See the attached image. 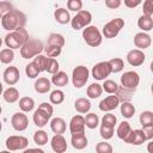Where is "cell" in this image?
<instances>
[{"label": "cell", "instance_id": "1", "mask_svg": "<svg viewBox=\"0 0 153 153\" xmlns=\"http://www.w3.org/2000/svg\"><path fill=\"white\" fill-rule=\"evenodd\" d=\"M26 24V16L19 10H11L10 12L2 14L1 25L7 31H13L19 27H24Z\"/></svg>", "mask_w": 153, "mask_h": 153}, {"label": "cell", "instance_id": "2", "mask_svg": "<svg viewBox=\"0 0 153 153\" xmlns=\"http://www.w3.org/2000/svg\"><path fill=\"white\" fill-rule=\"evenodd\" d=\"M29 32L25 27H19L13 31H10L5 36V44L10 49H19L27 39H29Z\"/></svg>", "mask_w": 153, "mask_h": 153}, {"label": "cell", "instance_id": "3", "mask_svg": "<svg viewBox=\"0 0 153 153\" xmlns=\"http://www.w3.org/2000/svg\"><path fill=\"white\" fill-rule=\"evenodd\" d=\"M53 112H54V108L51 104H49L47 102L41 103L38 105V109L33 112V116H32L33 123L38 128H43L48 123V121L51 118Z\"/></svg>", "mask_w": 153, "mask_h": 153}, {"label": "cell", "instance_id": "4", "mask_svg": "<svg viewBox=\"0 0 153 153\" xmlns=\"http://www.w3.org/2000/svg\"><path fill=\"white\" fill-rule=\"evenodd\" d=\"M44 47L43 43L35 38H29L22 47H20V55L23 59H33L36 55L41 54L43 51Z\"/></svg>", "mask_w": 153, "mask_h": 153}, {"label": "cell", "instance_id": "5", "mask_svg": "<svg viewBox=\"0 0 153 153\" xmlns=\"http://www.w3.org/2000/svg\"><path fill=\"white\" fill-rule=\"evenodd\" d=\"M82 38L86 44H88L90 47H93V48L99 47L103 42V35L99 31V29L94 25H87L86 27H84Z\"/></svg>", "mask_w": 153, "mask_h": 153}, {"label": "cell", "instance_id": "6", "mask_svg": "<svg viewBox=\"0 0 153 153\" xmlns=\"http://www.w3.org/2000/svg\"><path fill=\"white\" fill-rule=\"evenodd\" d=\"M90 76V71L87 69V67L80 65L76 66L73 71H72V82L73 86L75 88H81L82 86L86 85L87 80Z\"/></svg>", "mask_w": 153, "mask_h": 153}, {"label": "cell", "instance_id": "7", "mask_svg": "<svg viewBox=\"0 0 153 153\" xmlns=\"http://www.w3.org/2000/svg\"><path fill=\"white\" fill-rule=\"evenodd\" d=\"M92 22V14L91 12L86 11V10H80L76 12V14L71 18V25L72 29L74 30H81L84 27H86L87 25H90Z\"/></svg>", "mask_w": 153, "mask_h": 153}, {"label": "cell", "instance_id": "8", "mask_svg": "<svg viewBox=\"0 0 153 153\" xmlns=\"http://www.w3.org/2000/svg\"><path fill=\"white\" fill-rule=\"evenodd\" d=\"M123 26H124V20L122 18H115L108 22L103 26L102 33L105 36V38H115L123 29Z\"/></svg>", "mask_w": 153, "mask_h": 153}, {"label": "cell", "instance_id": "9", "mask_svg": "<svg viewBox=\"0 0 153 153\" xmlns=\"http://www.w3.org/2000/svg\"><path fill=\"white\" fill-rule=\"evenodd\" d=\"M5 145L8 151H25L29 146V140L22 135H11L6 139Z\"/></svg>", "mask_w": 153, "mask_h": 153}, {"label": "cell", "instance_id": "10", "mask_svg": "<svg viewBox=\"0 0 153 153\" xmlns=\"http://www.w3.org/2000/svg\"><path fill=\"white\" fill-rule=\"evenodd\" d=\"M111 73L112 72H111V66L109 61H102L96 63L91 71V74L94 80H105Z\"/></svg>", "mask_w": 153, "mask_h": 153}, {"label": "cell", "instance_id": "11", "mask_svg": "<svg viewBox=\"0 0 153 153\" xmlns=\"http://www.w3.org/2000/svg\"><path fill=\"white\" fill-rule=\"evenodd\" d=\"M140 84V75L135 71H128L124 72L121 75V85L127 88L135 90Z\"/></svg>", "mask_w": 153, "mask_h": 153}, {"label": "cell", "instance_id": "12", "mask_svg": "<svg viewBox=\"0 0 153 153\" xmlns=\"http://www.w3.org/2000/svg\"><path fill=\"white\" fill-rule=\"evenodd\" d=\"M11 124H12L14 130L24 131L27 128V126H29V118H27V116L25 115L24 111L14 112L12 118H11Z\"/></svg>", "mask_w": 153, "mask_h": 153}, {"label": "cell", "instance_id": "13", "mask_svg": "<svg viewBox=\"0 0 153 153\" xmlns=\"http://www.w3.org/2000/svg\"><path fill=\"white\" fill-rule=\"evenodd\" d=\"M127 62L133 67H139L143 65L146 60V55L141 49H131L127 54Z\"/></svg>", "mask_w": 153, "mask_h": 153}, {"label": "cell", "instance_id": "14", "mask_svg": "<svg viewBox=\"0 0 153 153\" xmlns=\"http://www.w3.org/2000/svg\"><path fill=\"white\" fill-rule=\"evenodd\" d=\"M120 103H121V102H120L118 97H117L115 93H112V94L105 97L104 99H102L98 106H99V110H100V111L110 112V111L115 110V109L120 105Z\"/></svg>", "mask_w": 153, "mask_h": 153}, {"label": "cell", "instance_id": "15", "mask_svg": "<svg viewBox=\"0 0 153 153\" xmlns=\"http://www.w3.org/2000/svg\"><path fill=\"white\" fill-rule=\"evenodd\" d=\"M123 141L126 143L139 146V145H142L143 142H146L147 139H146V135H145L142 129H131Z\"/></svg>", "mask_w": 153, "mask_h": 153}, {"label": "cell", "instance_id": "16", "mask_svg": "<svg viewBox=\"0 0 153 153\" xmlns=\"http://www.w3.org/2000/svg\"><path fill=\"white\" fill-rule=\"evenodd\" d=\"M4 81L10 85V86H13L16 85L18 81H19V78H20V73H19V69L16 67V66H10L7 67L5 71H4Z\"/></svg>", "mask_w": 153, "mask_h": 153}, {"label": "cell", "instance_id": "17", "mask_svg": "<svg viewBox=\"0 0 153 153\" xmlns=\"http://www.w3.org/2000/svg\"><path fill=\"white\" fill-rule=\"evenodd\" d=\"M85 118L81 115H75L71 118L69 122V131L72 135L85 133Z\"/></svg>", "mask_w": 153, "mask_h": 153}, {"label": "cell", "instance_id": "18", "mask_svg": "<svg viewBox=\"0 0 153 153\" xmlns=\"http://www.w3.org/2000/svg\"><path fill=\"white\" fill-rule=\"evenodd\" d=\"M134 44H135V47H136L137 49L143 50V49H147V48L151 47V44H152V38H151V36H149L147 32H145V31L137 32V33L134 36Z\"/></svg>", "mask_w": 153, "mask_h": 153}, {"label": "cell", "instance_id": "19", "mask_svg": "<svg viewBox=\"0 0 153 153\" xmlns=\"http://www.w3.org/2000/svg\"><path fill=\"white\" fill-rule=\"evenodd\" d=\"M50 146L56 153H63L67 151V141L62 134H55L50 140Z\"/></svg>", "mask_w": 153, "mask_h": 153}, {"label": "cell", "instance_id": "20", "mask_svg": "<svg viewBox=\"0 0 153 153\" xmlns=\"http://www.w3.org/2000/svg\"><path fill=\"white\" fill-rule=\"evenodd\" d=\"M50 87H51V81H50L48 78H44V76L38 78V79L35 81V84H33L35 91H36L37 93H41V94L49 92V91H50Z\"/></svg>", "mask_w": 153, "mask_h": 153}, {"label": "cell", "instance_id": "21", "mask_svg": "<svg viewBox=\"0 0 153 153\" xmlns=\"http://www.w3.org/2000/svg\"><path fill=\"white\" fill-rule=\"evenodd\" d=\"M53 76H51V84L53 85H55V86H57V87H63V86H66L67 84H68V75H67V73L66 72H63V71H57L56 73H54V74H51Z\"/></svg>", "mask_w": 153, "mask_h": 153}, {"label": "cell", "instance_id": "22", "mask_svg": "<svg viewBox=\"0 0 153 153\" xmlns=\"http://www.w3.org/2000/svg\"><path fill=\"white\" fill-rule=\"evenodd\" d=\"M50 129L54 134H63L67 129L65 120L62 117H54L50 121Z\"/></svg>", "mask_w": 153, "mask_h": 153}, {"label": "cell", "instance_id": "23", "mask_svg": "<svg viewBox=\"0 0 153 153\" xmlns=\"http://www.w3.org/2000/svg\"><path fill=\"white\" fill-rule=\"evenodd\" d=\"M87 142H88V140H87L85 133H82V134H74L71 137V143H72L73 148H75V149H84L87 146Z\"/></svg>", "mask_w": 153, "mask_h": 153}, {"label": "cell", "instance_id": "24", "mask_svg": "<svg viewBox=\"0 0 153 153\" xmlns=\"http://www.w3.org/2000/svg\"><path fill=\"white\" fill-rule=\"evenodd\" d=\"M54 18L55 20L59 23V24H68L71 22V14H69V11L63 8V7H60L57 10H55L54 12Z\"/></svg>", "mask_w": 153, "mask_h": 153}, {"label": "cell", "instance_id": "25", "mask_svg": "<svg viewBox=\"0 0 153 153\" xmlns=\"http://www.w3.org/2000/svg\"><path fill=\"white\" fill-rule=\"evenodd\" d=\"M137 26H139V29H141L145 32L151 31L153 29V19H152V17L151 16H146V14L140 16V18L137 19Z\"/></svg>", "mask_w": 153, "mask_h": 153}, {"label": "cell", "instance_id": "26", "mask_svg": "<svg viewBox=\"0 0 153 153\" xmlns=\"http://www.w3.org/2000/svg\"><path fill=\"white\" fill-rule=\"evenodd\" d=\"M74 109L79 114H87L91 109V102L87 98H78L74 102Z\"/></svg>", "mask_w": 153, "mask_h": 153}, {"label": "cell", "instance_id": "27", "mask_svg": "<svg viewBox=\"0 0 153 153\" xmlns=\"http://www.w3.org/2000/svg\"><path fill=\"white\" fill-rule=\"evenodd\" d=\"M2 97H4V100L7 102V103H16L18 99H19V91L16 88V87H8L7 90H5L2 92Z\"/></svg>", "mask_w": 153, "mask_h": 153}, {"label": "cell", "instance_id": "28", "mask_svg": "<svg viewBox=\"0 0 153 153\" xmlns=\"http://www.w3.org/2000/svg\"><path fill=\"white\" fill-rule=\"evenodd\" d=\"M102 93H103V87H102V85H99L98 82H92V84L87 87V90H86V94H87V97L91 98V99L99 98V97L102 96Z\"/></svg>", "mask_w": 153, "mask_h": 153}, {"label": "cell", "instance_id": "29", "mask_svg": "<svg viewBox=\"0 0 153 153\" xmlns=\"http://www.w3.org/2000/svg\"><path fill=\"white\" fill-rule=\"evenodd\" d=\"M134 91H135V90L127 88V87H123V86H122V87L118 86V90H117V92H116L115 94L118 97V99H120L121 103H122V102H130Z\"/></svg>", "mask_w": 153, "mask_h": 153}, {"label": "cell", "instance_id": "30", "mask_svg": "<svg viewBox=\"0 0 153 153\" xmlns=\"http://www.w3.org/2000/svg\"><path fill=\"white\" fill-rule=\"evenodd\" d=\"M120 111L124 118H131L135 114V106L130 102H122Z\"/></svg>", "mask_w": 153, "mask_h": 153}, {"label": "cell", "instance_id": "31", "mask_svg": "<svg viewBox=\"0 0 153 153\" xmlns=\"http://www.w3.org/2000/svg\"><path fill=\"white\" fill-rule=\"evenodd\" d=\"M130 130H131V127H130L129 122H127V121H122V122L117 126L116 135H117V137H118V139L124 140V139H126V136L129 134V131H130Z\"/></svg>", "mask_w": 153, "mask_h": 153}, {"label": "cell", "instance_id": "32", "mask_svg": "<svg viewBox=\"0 0 153 153\" xmlns=\"http://www.w3.org/2000/svg\"><path fill=\"white\" fill-rule=\"evenodd\" d=\"M35 108V100L31 97H23L19 99V109L24 112H30Z\"/></svg>", "mask_w": 153, "mask_h": 153}, {"label": "cell", "instance_id": "33", "mask_svg": "<svg viewBox=\"0 0 153 153\" xmlns=\"http://www.w3.org/2000/svg\"><path fill=\"white\" fill-rule=\"evenodd\" d=\"M85 118V126L90 129H96L99 126V117L94 112H87Z\"/></svg>", "mask_w": 153, "mask_h": 153}, {"label": "cell", "instance_id": "34", "mask_svg": "<svg viewBox=\"0 0 153 153\" xmlns=\"http://www.w3.org/2000/svg\"><path fill=\"white\" fill-rule=\"evenodd\" d=\"M47 45H55L62 48L65 45V37L61 33H50L47 41Z\"/></svg>", "mask_w": 153, "mask_h": 153}, {"label": "cell", "instance_id": "35", "mask_svg": "<svg viewBox=\"0 0 153 153\" xmlns=\"http://www.w3.org/2000/svg\"><path fill=\"white\" fill-rule=\"evenodd\" d=\"M33 141L37 146H44L48 143V134L44 130L38 129L33 134Z\"/></svg>", "mask_w": 153, "mask_h": 153}, {"label": "cell", "instance_id": "36", "mask_svg": "<svg viewBox=\"0 0 153 153\" xmlns=\"http://www.w3.org/2000/svg\"><path fill=\"white\" fill-rule=\"evenodd\" d=\"M49 100H50V103L54 104V105L61 104V103L65 100V93H63V91H61V90H59V88L51 91V93H50V96H49Z\"/></svg>", "mask_w": 153, "mask_h": 153}, {"label": "cell", "instance_id": "37", "mask_svg": "<svg viewBox=\"0 0 153 153\" xmlns=\"http://www.w3.org/2000/svg\"><path fill=\"white\" fill-rule=\"evenodd\" d=\"M14 60V53L13 49L10 48H5L0 51V61L5 65H10L12 61Z\"/></svg>", "mask_w": 153, "mask_h": 153}, {"label": "cell", "instance_id": "38", "mask_svg": "<svg viewBox=\"0 0 153 153\" xmlns=\"http://www.w3.org/2000/svg\"><path fill=\"white\" fill-rule=\"evenodd\" d=\"M109 63L111 66V72L112 73H120L124 68V61L120 57H114V59L109 60Z\"/></svg>", "mask_w": 153, "mask_h": 153}, {"label": "cell", "instance_id": "39", "mask_svg": "<svg viewBox=\"0 0 153 153\" xmlns=\"http://www.w3.org/2000/svg\"><path fill=\"white\" fill-rule=\"evenodd\" d=\"M102 87H103V91H105V92L109 93V94L116 93L117 90H118L117 82L114 81V80H110V79H105L104 82H103V85H102Z\"/></svg>", "mask_w": 153, "mask_h": 153}, {"label": "cell", "instance_id": "40", "mask_svg": "<svg viewBox=\"0 0 153 153\" xmlns=\"http://www.w3.org/2000/svg\"><path fill=\"white\" fill-rule=\"evenodd\" d=\"M99 134H100V136L104 140H110L114 136V134H115V128L102 123L100 124V128H99Z\"/></svg>", "mask_w": 153, "mask_h": 153}, {"label": "cell", "instance_id": "41", "mask_svg": "<svg viewBox=\"0 0 153 153\" xmlns=\"http://www.w3.org/2000/svg\"><path fill=\"white\" fill-rule=\"evenodd\" d=\"M25 73H26V75H27V78H30V79H36L37 76H38V74L41 73V71L38 69V67L33 63V61L32 62H30L29 65H26V67H25Z\"/></svg>", "mask_w": 153, "mask_h": 153}, {"label": "cell", "instance_id": "42", "mask_svg": "<svg viewBox=\"0 0 153 153\" xmlns=\"http://www.w3.org/2000/svg\"><path fill=\"white\" fill-rule=\"evenodd\" d=\"M140 124L143 127V126H148V124H153V112L152 111H142L140 114Z\"/></svg>", "mask_w": 153, "mask_h": 153}, {"label": "cell", "instance_id": "43", "mask_svg": "<svg viewBox=\"0 0 153 153\" xmlns=\"http://www.w3.org/2000/svg\"><path fill=\"white\" fill-rule=\"evenodd\" d=\"M32 61H33V63L38 67V69H39L41 72H45V67H47V62H48V57H47V56L38 54V55H36V56L33 57Z\"/></svg>", "mask_w": 153, "mask_h": 153}, {"label": "cell", "instance_id": "44", "mask_svg": "<svg viewBox=\"0 0 153 153\" xmlns=\"http://www.w3.org/2000/svg\"><path fill=\"white\" fill-rule=\"evenodd\" d=\"M60 65L57 62V60H55V57H49L48 56V62H47V67H45V72H48L49 74H54L59 71Z\"/></svg>", "mask_w": 153, "mask_h": 153}, {"label": "cell", "instance_id": "45", "mask_svg": "<svg viewBox=\"0 0 153 153\" xmlns=\"http://www.w3.org/2000/svg\"><path fill=\"white\" fill-rule=\"evenodd\" d=\"M96 152L97 153H111L112 146L110 143H108L106 141H100L96 145Z\"/></svg>", "mask_w": 153, "mask_h": 153}, {"label": "cell", "instance_id": "46", "mask_svg": "<svg viewBox=\"0 0 153 153\" xmlns=\"http://www.w3.org/2000/svg\"><path fill=\"white\" fill-rule=\"evenodd\" d=\"M44 50H45V54L49 57H57L61 54L62 48L61 47H55V45H47L44 48Z\"/></svg>", "mask_w": 153, "mask_h": 153}, {"label": "cell", "instance_id": "47", "mask_svg": "<svg viewBox=\"0 0 153 153\" xmlns=\"http://www.w3.org/2000/svg\"><path fill=\"white\" fill-rule=\"evenodd\" d=\"M102 123L115 128V126H116V123H117V118H116V116H115L114 114L108 112V114H105V115L102 117Z\"/></svg>", "mask_w": 153, "mask_h": 153}, {"label": "cell", "instance_id": "48", "mask_svg": "<svg viewBox=\"0 0 153 153\" xmlns=\"http://www.w3.org/2000/svg\"><path fill=\"white\" fill-rule=\"evenodd\" d=\"M67 8L73 12H78L82 10V1L81 0H68L67 1Z\"/></svg>", "mask_w": 153, "mask_h": 153}, {"label": "cell", "instance_id": "49", "mask_svg": "<svg viewBox=\"0 0 153 153\" xmlns=\"http://www.w3.org/2000/svg\"><path fill=\"white\" fill-rule=\"evenodd\" d=\"M143 14L146 16H153V0H145L143 1Z\"/></svg>", "mask_w": 153, "mask_h": 153}, {"label": "cell", "instance_id": "50", "mask_svg": "<svg viewBox=\"0 0 153 153\" xmlns=\"http://www.w3.org/2000/svg\"><path fill=\"white\" fill-rule=\"evenodd\" d=\"M11 10H13V5L10 1H0V12L2 14L10 12Z\"/></svg>", "mask_w": 153, "mask_h": 153}, {"label": "cell", "instance_id": "51", "mask_svg": "<svg viewBox=\"0 0 153 153\" xmlns=\"http://www.w3.org/2000/svg\"><path fill=\"white\" fill-rule=\"evenodd\" d=\"M142 130L146 135V139L147 141L152 140L153 139V124H148V126H143L142 127Z\"/></svg>", "mask_w": 153, "mask_h": 153}, {"label": "cell", "instance_id": "52", "mask_svg": "<svg viewBox=\"0 0 153 153\" xmlns=\"http://www.w3.org/2000/svg\"><path fill=\"white\" fill-rule=\"evenodd\" d=\"M122 0H105V6L110 10H116L121 6Z\"/></svg>", "mask_w": 153, "mask_h": 153}, {"label": "cell", "instance_id": "53", "mask_svg": "<svg viewBox=\"0 0 153 153\" xmlns=\"http://www.w3.org/2000/svg\"><path fill=\"white\" fill-rule=\"evenodd\" d=\"M141 2L142 0H124V5L128 8H136Z\"/></svg>", "mask_w": 153, "mask_h": 153}, {"label": "cell", "instance_id": "54", "mask_svg": "<svg viewBox=\"0 0 153 153\" xmlns=\"http://www.w3.org/2000/svg\"><path fill=\"white\" fill-rule=\"evenodd\" d=\"M147 151H148V153H153L152 152V141L149 140V142H148V148H147Z\"/></svg>", "mask_w": 153, "mask_h": 153}, {"label": "cell", "instance_id": "55", "mask_svg": "<svg viewBox=\"0 0 153 153\" xmlns=\"http://www.w3.org/2000/svg\"><path fill=\"white\" fill-rule=\"evenodd\" d=\"M2 92H4V86H2V84H1V81H0V96L2 94Z\"/></svg>", "mask_w": 153, "mask_h": 153}, {"label": "cell", "instance_id": "56", "mask_svg": "<svg viewBox=\"0 0 153 153\" xmlns=\"http://www.w3.org/2000/svg\"><path fill=\"white\" fill-rule=\"evenodd\" d=\"M1 129H2V123H1V121H0V131H1Z\"/></svg>", "mask_w": 153, "mask_h": 153}, {"label": "cell", "instance_id": "57", "mask_svg": "<svg viewBox=\"0 0 153 153\" xmlns=\"http://www.w3.org/2000/svg\"><path fill=\"white\" fill-rule=\"evenodd\" d=\"M1 44H2V39L0 38V48H1Z\"/></svg>", "mask_w": 153, "mask_h": 153}, {"label": "cell", "instance_id": "58", "mask_svg": "<svg viewBox=\"0 0 153 153\" xmlns=\"http://www.w3.org/2000/svg\"><path fill=\"white\" fill-rule=\"evenodd\" d=\"M1 17H2V13H1V12H0V19H1Z\"/></svg>", "mask_w": 153, "mask_h": 153}, {"label": "cell", "instance_id": "59", "mask_svg": "<svg viewBox=\"0 0 153 153\" xmlns=\"http://www.w3.org/2000/svg\"><path fill=\"white\" fill-rule=\"evenodd\" d=\"M1 111H2V109H1V106H0V115H1Z\"/></svg>", "mask_w": 153, "mask_h": 153}, {"label": "cell", "instance_id": "60", "mask_svg": "<svg viewBox=\"0 0 153 153\" xmlns=\"http://www.w3.org/2000/svg\"><path fill=\"white\" fill-rule=\"evenodd\" d=\"M93 1H99V0H93Z\"/></svg>", "mask_w": 153, "mask_h": 153}]
</instances>
